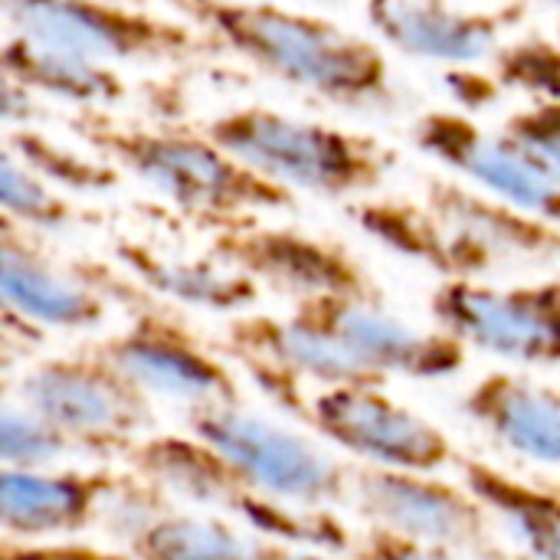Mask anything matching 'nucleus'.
<instances>
[{
  "instance_id": "12",
  "label": "nucleus",
  "mask_w": 560,
  "mask_h": 560,
  "mask_svg": "<svg viewBox=\"0 0 560 560\" xmlns=\"http://www.w3.org/2000/svg\"><path fill=\"white\" fill-rule=\"evenodd\" d=\"M410 141L476 190L560 226V180L502 128L459 108H427L413 118Z\"/></svg>"
},
{
  "instance_id": "27",
  "label": "nucleus",
  "mask_w": 560,
  "mask_h": 560,
  "mask_svg": "<svg viewBox=\"0 0 560 560\" xmlns=\"http://www.w3.org/2000/svg\"><path fill=\"white\" fill-rule=\"evenodd\" d=\"M69 436H62L39 413L7 397L0 410V463L3 469H56L62 459L75 456Z\"/></svg>"
},
{
  "instance_id": "30",
  "label": "nucleus",
  "mask_w": 560,
  "mask_h": 560,
  "mask_svg": "<svg viewBox=\"0 0 560 560\" xmlns=\"http://www.w3.org/2000/svg\"><path fill=\"white\" fill-rule=\"evenodd\" d=\"M0 560H135L125 551H102L79 541H0Z\"/></svg>"
},
{
  "instance_id": "8",
  "label": "nucleus",
  "mask_w": 560,
  "mask_h": 560,
  "mask_svg": "<svg viewBox=\"0 0 560 560\" xmlns=\"http://www.w3.org/2000/svg\"><path fill=\"white\" fill-rule=\"evenodd\" d=\"M10 33L105 66H177L217 43L174 13L128 0H0Z\"/></svg>"
},
{
  "instance_id": "7",
  "label": "nucleus",
  "mask_w": 560,
  "mask_h": 560,
  "mask_svg": "<svg viewBox=\"0 0 560 560\" xmlns=\"http://www.w3.org/2000/svg\"><path fill=\"white\" fill-rule=\"evenodd\" d=\"M187 433L213 446L243 486L292 509H338L351 502V466L315 436L276 423L243 404L187 410Z\"/></svg>"
},
{
  "instance_id": "34",
  "label": "nucleus",
  "mask_w": 560,
  "mask_h": 560,
  "mask_svg": "<svg viewBox=\"0 0 560 560\" xmlns=\"http://www.w3.org/2000/svg\"><path fill=\"white\" fill-rule=\"evenodd\" d=\"M558 39H560V23H558Z\"/></svg>"
},
{
  "instance_id": "25",
  "label": "nucleus",
  "mask_w": 560,
  "mask_h": 560,
  "mask_svg": "<svg viewBox=\"0 0 560 560\" xmlns=\"http://www.w3.org/2000/svg\"><path fill=\"white\" fill-rule=\"evenodd\" d=\"M0 207L3 220H13L30 233H62L79 220L69 197L7 148L0 154Z\"/></svg>"
},
{
  "instance_id": "5",
  "label": "nucleus",
  "mask_w": 560,
  "mask_h": 560,
  "mask_svg": "<svg viewBox=\"0 0 560 560\" xmlns=\"http://www.w3.org/2000/svg\"><path fill=\"white\" fill-rule=\"evenodd\" d=\"M240 368L289 417L305 423L338 453L354 456L361 466L440 476L463 463V453L453 446V440L433 420L384 394V384L305 390V381L279 368L259 361H240Z\"/></svg>"
},
{
  "instance_id": "21",
  "label": "nucleus",
  "mask_w": 560,
  "mask_h": 560,
  "mask_svg": "<svg viewBox=\"0 0 560 560\" xmlns=\"http://www.w3.org/2000/svg\"><path fill=\"white\" fill-rule=\"evenodd\" d=\"M0 72L36 98L66 102L72 108H112L131 95V85L115 66L26 39L10 30L0 49Z\"/></svg>"
},
{
  "instance_id": "19",
  "label": "nucleus",
  "mask_w": 560,
  "mask_h": 560,
  "mask_svg": "<svg viewBox=\"0 0 560 560\" xmlns=\"http://www.w3.org/2000/svg\"><path fill=\"white\" fill-rule=\"evenodd\" d=\"M128 469L158 486L174 505L213 512L240 522L256 492L230 469V463L194 433H151L128 456Z\"/></svg>"
},
{
  "instance_id": "18",
  "label": "nucleus",
  "mask_w": 560,
  "mask_h": 560,
  "mask_svg": "<svg viewBox=\"0 0 560 560\" xmlns=\"http://www.w3.org/2000/svg\"><path fill=\"white\" fill-rule=\"evenodd\" d=\"M459 413L502 450L560 469V387L518 371L479 377L459 400Z\"/></svg>"
},
{
  "instance_id": "3",
  "label": "nucleus",
  "mask_w": 560,
  "mask_h": 560,
  "mask_svg": "<svg viewBox=\"0 0 560 560\" xmlns=\"http://www.w3.org/2000/svg\"><path fill=\"white\" fill-rule=\"evenodd\" d=\"M72 135L210 233L282 213L295 194L220 148L203 128L128 125L105 108H75Z\"/></svg>"
},
{
  "instance_id": "17",
  "label": "nucleus",
  "mask_w": 560,
  "mask_h": 560,
  "mask_svg": "<svg viewBox=\"0 0 560 560\" xmlns=\"http://www.w3.org/2000/svg\"><path fill=\"white\" fill-rule=\"evenodd\" d=\"M115 472L0 469V528L10 541H66L98 528Z\"/></svg>"
},
{
  "instance_id": "32",
  "label": "nucleus",
  "mask_w": 560,
  "mask_h": 560,
  "mask_svg": "<svg viewBox=\"0 0 560 560\" xmlns=\"http://www.w3.org/2000/svg\"><path fill=\"white\" fill-rule=\"evenodd\" d=\"M0 115H3V128L33 125V118H36V95L26 92L23 85H16L13 79H3V89H0Z\"/></svg>"
},
{
  "instance_id": "28",
  "label": "nucleus",
  "mask_w": 560,
  "mask_h": 560,
  "mask_svg": "<svg viewBox=\"0 0 560 560\" xmlns=\"http://www.w3.org/2000/svg\"><path fill=\"white\" fill-rule=\"evenodd\" d=\"M502 131L560 180V102H528L509 112Z\"/></svg>"
},
{
  "instance_id": "10",
  "label": "nucleus",
  "mask_w": 560,
  "mask_h": 560,
  "mask_svg": "<svg viewBox=\"0 0 560 560\" xmlns=\"http://www.w3.org/2000/svg\"><path fill=\"white\" fill-rule=\"evenodd\" d=\"M436 328L515 368L560 364V276L525 282L443 279L430 295Z\"/></svg>"
},
{
  "instance_id": "20",
  "label": "nucleus",
  "mask_w": 560,
  "mask_h": 560,
  "mask_svg": "<svg viewBox=\"0 0 560 560\" xmlns=\"http://www.w3.org/2000/svg\"><path fill=\"white\" fill-rule=\"evenodd\" d=\"M115 259L141 285L148 295H161L167 302L200 308V312H217V315H240L243 308H253L262 289L223 266L220 259L207 256H167L141 240H118L115 243Z\"/></svg>"
},
{
  "instance_id": "2",
  "label": "nucleus",
  "mask_w": 560,
  "mask_h": 560,
  "mask_svg": "<svg viewBox=\"0 0 560 560\" xmlns=\"http://www.w3.org/2000/svg\"><path fill=\"white\" fill-rule=\"evenodd\" d=\"M256 72L348 112L397 105L394 69L381 43L328 16L272 0H158Z\"/></svg>"
},
{
  "instance_id": "14",
  "label": "nucleus",
  "mask_w": 560,
  "mask_h": 560,
  "mask_svg": "<svg viewBox=\"0 0 560 560\" xmlns=\"http://www.w3.org/2000/svg\"><path fill=\"white\" fill-rule=\"evenodd\" d=\"M315 322H322L348 354L381 384L397 377L443 381L463 371L466 345L443 328H417L407 318L387 312L384 299H308L295 302Z\"/></svg>"
},
{
  "instance_id": "6",
  "label": "nucleus",
  "mask_w": 560,
  "mask_h": 560,
  "mask_svg": "<svg viewBox=\"0 0 560 560\" xmlns=\"http://www.w3.org/2000/svg\"><path fill=\"white\" fill-rule=\"evenodd\" d=\"M7 397L69 436L79 456H128L158 433L154 400L108 361L102 345L33 361Z\"/></svg>"
},
{
  "instance_id": "13",
  "label": "nucleus",
  "mask_w": 560,
  "mask_h": 560,
  "mask_svg": "<svg viewBox=\"0 0 560 560\" xmlns=\"http://www.w3.org/2000/svg\"><path fill=\"white\" fill-rule=\"evenodd\" d=\"M102 351L151 400L187 410L243 404L236 374L184 322L154 305H138L135 318L102 341Z\"/></svg>"
},
{
  "instance_id": "22",
  "label": "nucleus",
  "mask_w": 560,
  "mask_h": 560,
  "mask_svg": "<svg viewBox=\"0 0 560 560\" xmlns=\"http://www.w3.org/2000/svg\"><path fill=\"white\" fill-rule=\"evenodd\" d=\"M469 492L492 512L515 560H560V492L525 482L486 459L456 466Z\"/></svg>"
},
{
  "instance_id": "1",
  "label": "nucleus",
  "mask_w": 560,
  "mask_h": 560,
  "mask_svg": "<svg viewBox=\"0 0 560 560\" xmlns=\"http://www.w3.org/2000/svg\"><path fill=\"white\" fill-rule=\"evenodd\" d=\"M348 217L384 249L443 279L560 276V226L456 177H430L420 197L354 200Z\"/></svg>"
},
{
  "instance_id": "31",
  "label": "nucleus",
  "mask_w": 560,
  "mask_h": 560,
  "mask_svg": "<svg viewBox=\"0 0 560 560\" xmlns=\"http://www.w3.org/2000/svg\"><path fill=\"white\" fill-rule=\"evenodd\" d=\"M443 85L450 89L453 98H459V105H466L472 112L492 105L502 95V89L495 85L492 72H476V69H450L443 75Z\"/></svg>"
},
{
  "instance_id": "15",
  "label": "nucleus",
  "mask_w": 560,
  "mask_h": 560,
  "mask_svg": "<svg viewBox=\"0 0 560 560\" xmlns=\"http://www.w3.org/2000/svg\"><path fill=\"white\" fill-rule=\"evenodd\" d=\"M525 13V0L489 10H469L450 0H364V20L384 46L446 69L489 62Z\"/></svg>"
},
{
  "instance_id": "29",
  "label": "nucleus",
  "mask_w": 560,
  "mask_h": 560,
  "mask_svg": "<svg viewBox=\"0 0 560 560\" xmlns=\"http://www.w3.org/2000/svg\"><path fill=\"white\" fill-rule=\"evenodd\" d=\"M351 558L358 560H466L453 551L443 548H430V545H417L407 538H397L384 528H368L358 535Z\"/></svg>"
},
{
  "instance_id": "23",
  "label": "nucleus",
  "mask_w": 560,
  "mask_h": 560,
  "mask_svg": "<svg viewBox=\"0 0 560 560\" xmlns=\"http://www.w3.org/2000/svg\"><path fill=\"white\" fill-rule=\"evenodd\" d=\"M121 551L135 560H272L276 541L226 515L171 505Z\"/></svg>"
},
{
  "instance_id": "16",
  "label": "nucleus",
  "mask_w": 560,
  "mask_h": 560,
  "mask_svg": "<svg viewBox=\"0 0 560 560\" xmlns=\"http://www.w3.org/2000/svg\"><path fill=\"white\" fill-rule=\"evenodd\" d=\"M102 269L59 266L36 243L33 233L13 220H0V295L3 312L30 328L85 331L102 325L108 299L118 289H102Z\"/></svg>"
},
{
  "instance_id": "33",
  "label": "nucleus",
  "mask_w": 560,
  "mask_h": 560,
  "mask_svg": "<svg viewBox=\"0 0 560 560\" xmlns=\"http://www.w3.org/2000/svg\"><path fill=\"white\" fill-rule=\"evenodd\" d=\"M272 560H358V558H351V555H331V551H308V548L276 545Z\"/></svg>"
},
{
  "instance_id": "24",
  "label": "nucleus",
  "mask_w": 560,
  "mask_h": 560,
  "mask_svg": "<svg viewBox=\"0 0 560 560\" xmlns=\"http://www.w3.org/2000/svg\"><path fill=\"white\" fill-rule=\"evenodd\" d=\"M3 148L13 151L43 180L72 194H105L115 190L125 177L112 161H105L92 148L79 151L72 144H62L36 125L3 128Z\"/></svg>"
},
{
  "instance_id": "11",
  "label": "nucleus",
  "mask_w": 560,
  "mask_h": 560,
  "mask_svg": "<svg viewBox=\"0 0 560 560\" xmlns=\"http://www.w3.org/2000/svg\"><path fill=\"white\" fill-rule=\"evenodd\" d=\"M207 253L292 305L328 295L381 299L377 282L348 246L292 226H269L259 220L226 226L210 236Z\"/></svg>"
},
{
  "instance_id": "35",
  "label": "nucleus",
  "mask_w": 560,
  "mask_h": 560,
  "mask_svg": "<svg viewBox=\"0 0 560 560\" xmlns=\"http://www.w3.org/2000/svg\"><path fill=\"white\" fill-rule=\"evenodd\" d=\"M558 3H560V0H558Z\"/></svg>"
},
{
  "instance_id": "26",
  "label": "nucleus",
  "mask_w": 560,
  "mask_h": 560,
  "mask_svg": "<svg viewBox=\"0 0 560 560\" xmlns=\"http://www.w3.org/2000/svg\"><path fill=\"white\" fill-rule=\"evenodd\" d=\"M489 72L502 92H518L528 102H560V39L525 36L502 43L489 59Z\"/></svg>"
},
{
  "instance_id": "4",
  "label": "nucleus",
  "mask_w": 560,
  "mask_h": 560,
  "mask_svg": "<svg viewBox=\"0 0 560 560\" xmlns=\"http://www.w3.org/2000/svg\"><path fill=\"white\" fill-rule=\"evenodd\" d=\"M203 131L262 177L322 200H364L384 190L397 151L381 138L269 105H236L203 121Z\"/></svg>"
},
{
  "instance_id": "9",
  "label": "nucleus",
  "mask_w": 560,
  "mask_h": 560,
  "mask_svg": "<svg viewBox=\"0 0 560 560\" xmlns=\"http://www.w3.org/2000/svg\"><path fill=\"white\" fill-rule=\"evenodd\" d=\"M368 528L453 551L466 560H515L499 541L492 512L466 482L423 472L351 466V502Z\"/></svg>"
}]
</instances>
